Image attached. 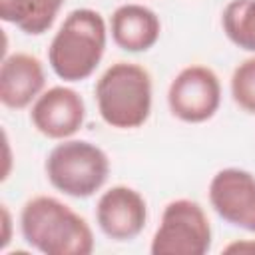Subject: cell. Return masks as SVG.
<instances>
[{
  "mask_svg": "<svg viewBox=\"0 0 255 255\" xmlns=\"http://www.w3.org/2000/svg\"><path fill=\"white\" fill-rule=\"evenodd\" d=\"M167 106L185 124L211 120L221 106V82L217 74L201 64L181 68L167 88Z\"/></svg>",
  "mask_w": 255,
  "mask_h": 255,
  "instance_id": "8992f818",
  "label": "cell"
},
{
  "mask_svg": "<svg viewBox=\"0 0 255 255\" xmlns=\"http://www.w3.org/2000/svg\"><path fill=\"white\" fill-rule=\"evenodd\" d=\"M66 0H0V18L24 34L40 36L52 28Z\"/></svg>",
  "mask_w": 255,
  "mask_h": 255,
  "instance_id": "7c38bea8",
  "label": "cell"
},
{
  "mask_svg": "<svg viewBox=\"0 0 255 255\" xmlns=\"http://www.w3.org/2000/svg\"><path fill=\"white\" fill-rule=\"evenodd\" d=\"M30 120L42 135L60 141L70 139L84 126V98L70 86H52L44 90L32 104Z\"/></svg>",
  "mask_w": 255,
  "mask_h": 255,
  "instance_id": "ba28073f",
  "label": "cell"
},
{
  "mask_svg": "<svg viewBox=\"0 0 255 255\" xmlns=\"http://www.w3.org/2000/svg\"><path fill=\"white\" fill-rule=\"evenodd\" d=\"M223 253H255V239H237L223 247Z\"/></svg>",
  "mask_w": 255,
  "mask_h": 255,
  "instance_id": "9a60e30c",
  "label": "cell"
},
{
  "mask_svg": "<svg viewBox=\"0 0 255 255\" xmlns=\"http://www.w3.org/2000/svg\"><path fill=\"white\" fill-rule=\"evenodd\" d=\"M108 24L94 8L72 10L48 46V64L64 82H82L100 66L106 44Z\"/></svg>",
  "mask_w": 255,
  "mask_h": 255,
  "instance_id": "7a4b0ae2",
  "label": "cell"
},
{
  "mask_svg": "<svg viewBox=\"0 0 255 255\" xmlns=\"http://www.w3.org/2000/svg\"><path fill=\"white\" fill-rule=\"evenodd\" d=\"M110 34L118 48L139 54L153 48L161 36L159 16L143 4H122L110 18Z\"/></svg>",
  "mask_w": 255,
  "mask_h": 255,
  "instance_id": "8fae6325",
  "label": "cell"
},
{
  "mask_svg": "<svg viewBox=\"0 0 255 255\" xmlns=\"http://www.w3.org/2000/svg\"><path fill=\"white\" fill-rule=\"evenodd\" d=\"M221 28L229 42L255 54V0H231L221 12Z\"/></svg>",
  "mask_w": 255,
  "mask_h": 255,
  "instance_id": "4fadbf2b",
  "label": "cell"
},
{
  "mask_svg": "<svg viewBox=\"0 0 255 255\" xmlns=\"http://www.w3.org/2000/svg\"><path fill=\"white\" fill-rule=\"evenodd\" d=\"M24 241L44 255H90L94 231L70 205L52 195L28 199L20 211Z\"/></svg>",
  "mask_w": 255,
  "mask_h": 255,
  "instance_id": "6da1fadb",
  "label": "cell"
},
{
  "mask_svg": "<svg viewBox=\"0 0 255 255\" xmlns=\"http://www.w3.org/2000/svg\"><path fill=\"white\" fill-rule=\"evenodd\" d=\"M231 98L247 114H255V56L243 60L231 74Z\"/></svg>",
  "mask_w": 255,
  "mask_h": 255,
  "instance_id": "5bb4252c",
  "label": "cell"
},
{
  "mask_svg": "<svg viewBox=\"0 0 255 255\" xmlns=\"http://www.w3.org/2000/svg\"><path fill=\"white\" fill-rule=\"evenodd\" d=\"M2 227H4V233H2V241H0V247L4 249L10 241V227H12V217H10V211L6 205H2Z\"/></svg>",
  "mask_w": 255,
  "mask_h": 255,
  "instance_id": "2e32d148",
  "label": "cell"
},
{
  "mask_svg": "<svg viewBox=\"0 0 255 255\" xmlns=\"http://www.w3.org/2000/svg\"><path fill=\"white\" fill-rule=\"evenodd\" d=\"M46 72L42 62L26 52L4 56L0 66V102L10 110H24L44 92Z\"/></svg>",
  "mask_w": 255,
  "mask_h": 255,
  "instance_id": "30bf717a",
  "label": "cell"
},
{
  "mask_svg": "<svg viewBox=\"0 0 255 255\" xmlns=\"http://www.w3.org/2000/svg\"><path fill=\"white\" fill-rule=\"evenodd\" d=\"M213 211L233 227L255 233V175L241 167H223L209 181Z\"/></svg>",
  "mask_w": 255,
  "mask_h": 255,
  "instance_id": "52a82bcc",
  "label": "cell"
},
{
  "mask_svg": "<svg viewBox=\"0 0 255 255\" xmlns=\"http://www.w3.org/2000/svg\"><path fill=\"white\" fill-rule=\"evenodd\" d=\"M44 171L54 189L86 199L100 191L110 175L108 153L88 139H62L46 157Z\"/></svg>",
  "mask_w": 255,
  "mask_h": 255,
  "instance_id": "277c9868",
  "label": "cell"
},
{
  "mask_svg": "<svg viewBox=\"0 0 255 255\" xmlns=\"http://www.w3.org/2000/svg\"><path fill=\"white\" fill-rule=\"evenodd\" d=\"M96 223L108 239L131 241L147 223V203L137 189L114 185L96 203Z\"/></svg>",
  "mask_w": 255,
  "mask_h": 255,
  "instance_id": "9c48e42d",
  "label": "cell"
},
{
  "mask_svg": "<svg viewBox=\"0 0 255 255\" xmlns=\"http://www.w3.org/2000/svg\"><path fill=\"white\" fill-rule=\"evenodd\" d=\"M94 94L100 118L116 129H135L151 114V76L135 62L112 64L98 78Z\"/></svg>",
  "mask_w": 255,
  "mask_h": 255,
  "instance_id": "3957f363",
  "label": "cell"
},
{
  "mask_svg": "<svg viewBox=\"0 0 255 255\" xmlns=\"http://www.w3.org/2000/svg\"><path fill=\"white\" fill-rule=\"evenodd\" d=\"M211 241L213 233L205 209L193 199L179 197L163 207L149 251L151 255H205Z\"/></svg>",
  "mask_w": 255,
  "mask_h": 255,
  "instance_id": "5b68a950",
  "label": "cell"
}]
</instances>
